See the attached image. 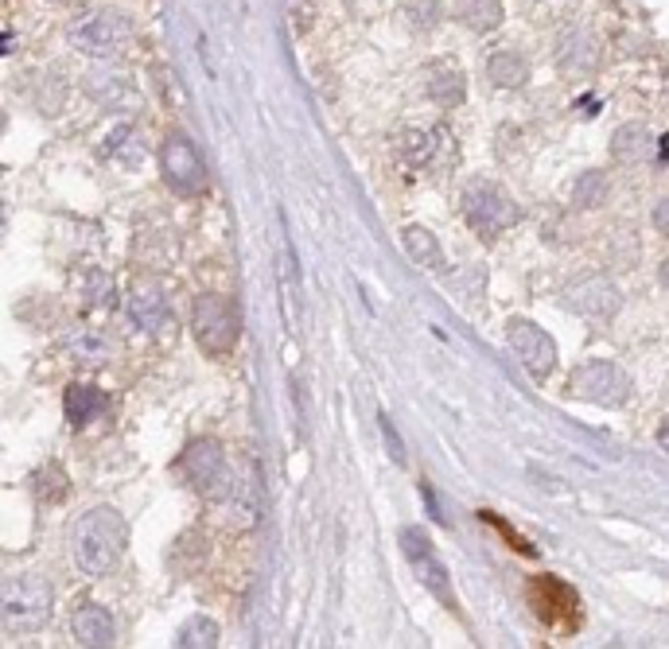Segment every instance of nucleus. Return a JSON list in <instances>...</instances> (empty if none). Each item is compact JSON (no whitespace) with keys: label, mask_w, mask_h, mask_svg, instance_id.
<instances>
[{"label":"nucleus","mask_w":669,"mask_h":649,"mask_svg":"<svg viewBox=\"0 0 669 649\" xmlns=\"http://www.w3.org/2000/svg\"><path fill=\"white\" fill-rule=\"evenodd\" d=\"M126 549H129V525L117 509L94 506L74 521L71 552H74V564H79L86 576H94V579L109 576V572L121 564Z\"/></svg>","instance_id":"1"},{"label":"nucleus","mask_w":669,"mask_h":649,"mask_svg":"<svg viewBox=\"0 0 669 649\" xmlns=\"http://www.w3.org/2000/svg\"><path fill=\"white\" fill-rule=\"evenodd\" d=\"M55 606V591L47 584V576L36 572H24V576H12L4 584V599H0V623L4 634H32L51 618Z\"/></svg>","instance_id":"2"},{"label":"nucleus","mask_w":669,"mask_h":649,"mask_svg":"<svg viewBox=\"0 0 669 649\" xmlns=\"http://www.w3.org/2000/svg\"><path fill=\"white\" fill-rule=\"evenodd\" d=\"M179 467H183V474H188L191 486H195L206 502H215V506H218V502H230L234 490H238L234 471H230V459H226V452H223L218 440H195V444L183 452Z\"/></svg>","instance_id":"3"},{"label":"nucleus","mask_w":669,"mask_h":649,"mask_svg":"<svg viewBox=\"0 0 669 649\" xmlns=\"http://www.w3.org/2000/svg\"><path fill=\"white\" fill-rule=\"evenodd\" d=\"M191 335H195V342L206 354H230L241 335L238 308H234L230 296H215V292L199 296L195 308H191Z\"/></svg>","instance_id":"4"},{"label":"nucleus","mask_w":669,"mask_h":649,"mask_svg":"<svg viewBox=\"0 0 669 649\" xmlns=\"http://www.w3.org/2000/svg\"><path fill=\"white\" fill-rule=\"evenodd\" d=\"M129 36H133V24H129L121 12H82V16L67 27L71 47L89 55V59H114V55H121Z\"/></svg>","instance_id":"5"},{"label":"nucleus","mask_w":669,"mask_h":649,"mask_svg":"<svg viewBox=\"0 0 669 649\" xmlns=\"http://www.w3.org/2000/svg\"><path fill=\"white\" fill-rule=\"evenodd\" d=\"M464 206H467V223H471V230L479 233V238H499L502 230H510V226L522 218L518 203H514L499 183H491V179L471 183L464 195Z\"/></svg>","instance_id":"6"},{"label":"nucleus","mask_w":669,"mask_h":649,"mask_svg":"<svg viewBox=\"0 0 669 649\" xmlns=\"http://www.w3.org/2000/svg\"><path fill=\"white\" fill-rule=\"evenodd\" d=\"M572 393L581 400H592L599 409H623L631 400V377L619 362L599 358V362H584L572 374Z\"/></svg>","instance_id":"7"},{"label":"nucleus","mask_w":669,"mask_h":649,"mask_svg":"<svg viewBox=\"0 0 669 649\" xmlns=\"http://www.w3.org/2000/svg\"><path fill=\"white\" fill-rule=\"evenodd\" d=\"M561 303L569 312L584 315V320L607 323L616 320L619 308H623V292H619V285L607 273H581L576 280H569Z\"/></svg>","instance_id":"8"},{"label":"nucleus","mask_w":669,"mask_h":649,"mask_svg":"<svg viewBox=\"0 0 669 649\" xmlns=\"http://www.w3.org/2000/svg\"><path fill=\"white\" fill-rule=\"evenodd\" d=\"M160 171L168 179V188L179 195H199L206 188V164L199 156V148L183 133L168 136L160 148Z\"/></svg>","instance_id":"9"},{"label":"nucleus","mask_w":669,"mask_h":649,"mask_svg":"<svg viewBox=\"0 0 669 649\" xmlns=\"http://www.w3.org/2000/svg\"><path fill=\"white\" fill-rule=\"evenodd\" d=\"M506 342L534 377H549L557 370V342L534 320H506Z\"/></svg>","instance_id":"10"},{"label":"nucleus","mask_w":669,"mask_h":649,"mask_svg":"<svg viewBox=\"0 0 669 649\" xmlns=\"http://www.w3.org/2000/svg\"><path fill=\"white\" fill-rule=\"evenodd\" d=\"M402 549H405V561L413 564V572H417L420 584L429 587L440 603H447V611H459V603H455V591H452V576H447V568L437 561V552H432L429 537L420 533V529H405V533H402Z\"/></svg>","instance_id":"11"},{"label":"nucleus","mask_w":669,"mask_h":649,"mask_svg":"<svg viewBox=\"0 0 669 649\" xmlns=\"http://www.w3.org/2000/svg\"><path fill=\"white\" fill-rule=\"evenodd\" d=\"M529 603H534L537 618H545L549 626H576V611L581 599L569 584H561L557 576H541L529 584Z\"/></svg>","instance_id":"12"},{"label":"nucleus","mask_w":669,"mask_h":649,"mask_svg":"<svg viewBox=\"0 0 669 649\" xmlns=\"http://www.w3.org/2000/svg\"><path fill=\"white\" fill-rule=\"evenodd\" d=\"M86 86L89 101H98L101 109H114V113H129V109L141 106V94H136L133 79L126 71H117V67H98V71H89L82 79Z\"/></svg>","instance_id":"13"},{"label":"nucleus","mask_w":669,"mask_h":649,"mask_svg":"<svg viewBox=\"0 0 669 649\" xmlns=\"http://www.w3.org/2000/svg\"><path fill=\"white\" fill-rule=\"evenodd\" d=\"M129 323H133L141 335H160L171 323V308H168L164 288H156L152 280L136 285L133 296H129Z\"/></svg>","instance_id":"14"},{"label":"nucleus","mask_w":669,"mask_h":649,"mask_svg":"<svg viewBox=\"0 0 669 649\" xmlns=\"http://www.w3.org/2000/svg\"><path fill=\"white\" fill-rule=\"evenodd\" d=\"M71 634L79 638V646H89V649L114 646L117 641L114 614H109L101 603H82L79 611L71 614Z\"/></svg>","instance_id":"15"},{"label":"nucleus","mask_w":669,"mask_h":649,"mask_svg":"<svg viewBox=\"0 0 669 649\" xmlns=\"http://www.w3.org/2000/svg\"><path fill=\"white\" fill-rule=\"evenodd\" d=\"M557 63H561V71L569 74H592L599 67V44L592 32H584V27H569L561 36V47H557Z\"/></svg>","instance_id":"16"},{"label":"nucleus","mask_w":669,"mask_h":649,"mask_svg":"<svg viewBox=\"0 0 669 649\" xmlns=\"http://www.w3.org/2000/svg\"><path fill=\"white\" fill-rule=\"evenodd\" d=\"M63 350H71V358L86 365H106L109 358L117 354L114 338L106 330H94V327H71L63 330Z\"/></svg>","instance_id":"17"},{"label":"nucleus","mask_w":669,"mask_h":649,"mask_svg":"<svg viewBox=\"0 0 669 649\" xmlns=\"http://www.w3.org/2000/svg\"><path fill=\"white\" fill-rule=\"evenodd\" d=\"M487 79L499 89H522L529 82V59L514 47H499V51L487 59Z\"/></svg>","instance_id":"18"},{"label":"nucleus","mask_w":669,"mask_h":649,"mask_svg":"<svg viewBox=\"0 0 669 649\" xmlns=\"http://www.w3.org/2000/svg\"><path fill=\"white\" fill-rule=\"evenodd\" d=\"M63 412L71 428H86L89 420L106 412V393L98 385H71L63 397Z\"/></svg>","instance_id":"19"},{"label":"nucleus","mask_w":669,"mask_h":649,"mask_svg":"<svg viewBox=\"0 0 669 649\" xmlns=\"http://www.w3.org/2000/svg\"><path fill=\"white\" fill-rule=\"evenodd\" d=\"M654 133L646 125H623L616 129V136H611V156H616L619 164H643L654 156Z\"/></svg>","instance_id":"20"},{"label":"nucleus","mask_w":669,"mask_h":649,"mask_svg":"<svg viewBox=\"0 0 669 649\" xmlns=\"http://www.w3.org/2000/svg\"><path fill=\"white\" fill-rule=\"evenodd\" d=\"M425 86H429V98L437 101V106L444 109H455L459 101H464L467 94V82L464 74L455 71V67H429V74H425Z\"/></svg>","instance_id":"21"},{"label":"nucleus","mask_w":669,"mask_h":649,"mask_svg":"<svg viewBox=\"0 0 669 649\" xmlns=\"http://www.w3.org/2000/svg\"><path fill=\"white\" fill-rule=\"evenodd\" d=\"M402 245H405V253H409V257L417 261L420 268H432V273H440V268H444L440 241L432 238L425 226H405V230H402Z\"/></svg>","instance_id":"22"},{"label":"nucleus","mask_w":669,"mask_h":649,"mask_svg":"<svg viewBox=\"0 0 669 649\" xmlns=\"http://www.w3.org/2000/svg\"><path fill=\"white\" fill-rule=\"evenodd\" d=\"M455 16H459L464 27H471L475 36H487V32H494L502 24V4L499 0H464Z\"/></svg>","instance_id":"23"},{"label":"nucleus","mask_w":669,"mask_h":649,"mask_svg":"<svg viewBox=\"0 0 669 649\" xmlns=\"http://www.w3.org/2000/svg\"><path fill=\"white\" fill-rule=\"evenodd\" d=\"M437 141H440V133H429V129H413V133H405L402 144H397V156H402L409 168H425V164L437 156Z\"/></svg>","instance_id":"24"},{"label":"nucleus","mask_w":669,"mask_h":649,"mask_svg":"<svg viewBox=\"0 0 669 649\" xmlns=\"http://www.w3.org/2000/svg\"><path fill=\"white\" fill-rule=\"evenodd\" d=\"M82 300L94 308V312H109L117 303V285H114V276L101 273V268H89L86 280H82Z\"/></svg>","instance_id":"25"},{"label":"nucleus","mask_w":669,"mask_h":649,"mask_svg":"<svg viewBox=\"0 0 669 649\" xmlns=\"http://www.w3.org/2000/svg\"><path fill=\"white\" fill-rule=\"evenodd\" d=\"M218 626L211 623V618H203V614H195V618H188V623L179 626V634H176V646H183V649H215L218 646Z\"/></svg>","instance_id":"26"},{"label":"nucleus","mask_w":669,"mask_h":649,"mask_svg":"<svg viewBox=\"0 0 669 649\" xmlns=\"http://www.w3.org/2000/svg\"><path fill=\"white\" fill-rule=\"evenodd\" d=\"M604 199H607L604 171H584V176L572 183V206H581V211H596V206H604Z\"/></svg>","instance_id":"27"},{"label":"nucleus","mask_w":669,"mask_h":649,"mask_svg":"<svg viewBox=\"0 0 669 649\" xmlns=\"http://www.w3.org/2000/svg\"><path fill=\"white\" fill-rule=\"evenodd\" d=\"M109 156V160H121V164H141L144 160V148H141V136L133 133L129 125L114 129L106 141V148H101Z\"/></svg>","instance_id":"28"},{"label":"nucleus","mask_w":669,"mask_h":649,"mask_svg":"<svg viewBox=\"0 0 669 649\" xmlns=\"http://www.w3.org/2000/svg\"><path fill=\"white\" fill-rule=\"evenodd\" d=\"M36 498L51 502V506L67 498V474L59 471V467H44V471L36 474Z\"/></svg>","instance_id":"29"},{"label":"nucleus","mask_w":669,"mask_h":649,"mask_svg":"<svg viewBox=\"0 0 669 649\" xmlns=\"http://www.w3.org/2000/svg\"><path fill=\"white\" fill-rule=\"evenodd\" d=\"M378 428H382V440H385V452H390V459L397 462V467H405L409 462V452H405V440L397 436V428H393V420L385 417H378Z\"/></svg>","instance_id":"30"},{"label":"nucleus","mask_w":669,"mask_h":649,"mask_svg":"<svg viewBox=\"0 0 669 649\" xmlns=\"http://www.w3.org/2000/svg\"><path fill=\"white\" fill-rule=\"evenodd\" d=\"M437 20H440L437 0H413V4H409V24L417 27V32H432Z\"/></svg>","instance_id":"31"},{"label":"nucleus","mask_w":669,"mask_h":649,"mask_svg":"<svg viewBox=\"0 0 669 649\" xmlns=\"http://www.w3.org/2000/svg\"><path fill=\"white\" fill-rule=\"evenodd\" d=\"M611 257L616 261H623V265H634L638 261V233H616V250H611Z\"/></svg>","instance_id":"32"},{"label":"nucleus","mask_w":669,"mask_h":649,"mask_svg":"<svg viewBox=\"0 0 669 649\" xmlns=\"http://www.w3.org/2000/svg\"><path fill=\"white\" fill-rule=\"evenodd\" d=\"M654 226L669 238V199H658V203H654Z\"/></svg>","instance_id":"33"},{"label":"nucleus","mask_w":669,"mask_h":649,"mask_svg":"<svg viewBox=\"0 0 669 649\" xmlns=\"http://www.w3.org/2000/svg\"><path fill=\"white\" fill-rule=\"evenodd\" d=\"M658 444H661V452L669 455V417L661 420V428H658Z\"/></svg>","instance_id":"34"},{"label":"nucleus","mask_w":669,"mask_h":649,"mask_svg":"<svg viewBox=\"0 0 669 649\" xmlns=\"http://www.w3.org/2000/svg\"><path fill=\"white\" fill-rule=\"evenodd\" d=\"M0 47H4V55H12V51H16V36H12V32H4V39H0Z\"/></svg>","instance_id":"35"},{"label":"nucleus","mask_w":669,"mask_h":649,"mask_svg":"<svg viewBox=\"0 0 669 649\" xmlns=\"http://www.w3.org/2000/svg\"><path fill=\"white\" fill-rule=\"evenodd\" d=\"M658 285H661V288H669V257L661 261V268H658Z\"/></svg>","instance_id":"36"}]
</instances>
